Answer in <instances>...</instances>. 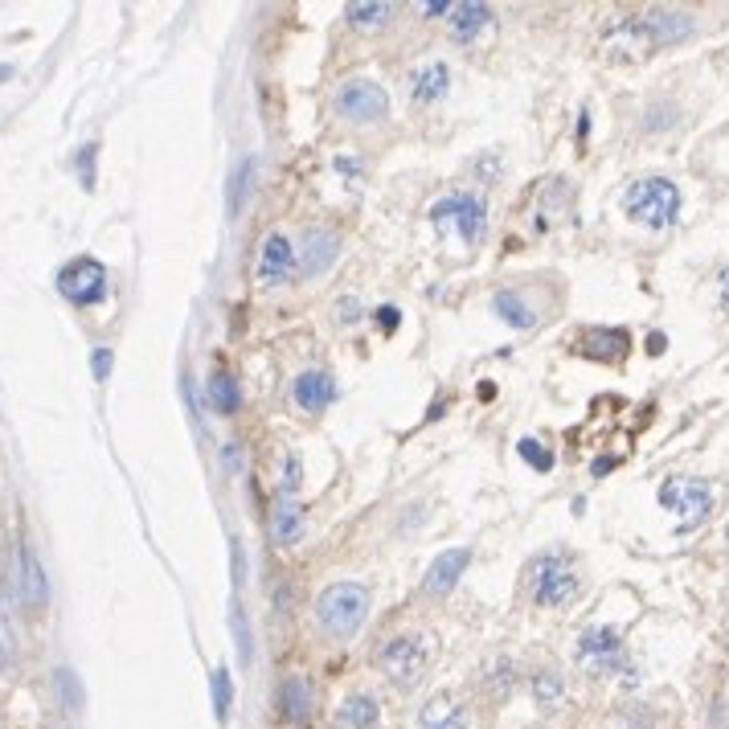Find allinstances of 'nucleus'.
I'll return each mask as SVG.
<instances>
[{
	"label": "nucleus",
	"mask_w": 729,
	"mask_h": 729,
	"mask_svg": "<svg viewBox=\"0 0 729 729\" xmlns=\"http://www.w3.org/2000/svg\"><path fill=\"white\" fill-rule=\"evenodd\" d=\"M521 459L533 463L537 471H549V467H553V455H549V447H545L541 439H525V443H521Z\"/></svg>",
	"instance_id": "obj_29"
},
{
	"label": "nucleus",
	"mask_w": 729,
	"mask_h": 729,
	"mask_svg": "<svg viewBox=\"0 0 729 729\" xmlns=\"http://www.w3.org/2000/svg\"><path fill=\"white\" fill-rule=\"evenodd\" d=\"M529 594L537 607H562L578 594V570L570 553H537L529 562Z\"/></svg>",
	"instance_id": "obj_3"
},
{
	"label": "nucleus",
	"mask_w": 729,
	"mask_h": 729,
	"mask_svg": "<svg viewBox=\"0 0 729 729\" xmlns=\"http://www.w3.org/2000/svg\"><path fill=\"white\" fill-rule=\"evenodd\" d=\"M533 697H537V705L553 709L557 701H562V697H566V684H562V672H553V668L537 672V676H533Z\"/></svg>",
	"instance_id": "obj_27"
},
{
	"label": "nucleus",
	"mask_w": 729,
	"mask_h": 729,
	"mask_svg": "<svg viewBox=\"0 0 729 729\" xmlns=\"http://www.w3.org/2000/svg\"><path fill=\"white\" fill-rule=\"evenodd\" d=\"M17 562H21V603H25V607H33V611H41V607H46V598H50V590H46V574H41V562L33 557V549H29V545H21V549H17Z\"/></svg>",
	"instance_id": "obj_19"
},
{
	"label": "nucleus",
	"mask_w": 729,
	"mask_h": 729,
	"mask_svg": "<svg viewBox=\"0 0 729 729\" xmlns=\"http://www.w3.org/2000/svg\"><path fill=\"white\" fill-rule=\"evenodd\" d=\"M107 369H111V353H107V349H99V353H95V377L103 381V377H107Z\"/></svg>",
	"instance_id": "obj_33"
},
{
	"label": "nucleus",
	"mask_w": 729,
	"mask_h": 729,
	"mask_svg": "<svg viewBox=\"0 0 729 729\" xmlns=\"http://www.w3.org/2000/svg\"><path fill=\"white\" fill-rule=\"evenodd\" d=\"M291 271H295V246L283 234H267L259 246V283L279 287L291 279Z\"/></svg>",
	"instance_id": "obj_11"
},
{
	"label": "nucleus",
	"mask_w": 729,
	"mask_h": 729,
	"mask_svg": "<svg viewBox=\"0 0 729 729\" xmlns=\"http://www.w3.org/2000/svg\"><path fill=\"white\" fill-rule=\"evenodd\" d=\"M332 107L349 123H381L390 115V95H385L381 82H373V78H349V82H340V91L332 95Z\"/></svg>",
	"instance_id": "obj_6"
},
{
	"label": "nucleus",
	"mask_w": 729,
	"mask_h": 729,
	"mask_svg": "<svg viewBox=\"0 0 729 729\" xmlns=\"http://www.w3.org/2000/svg\"><path fill=\"white\" fill-rule=\"evenodd\" d=\"M332 398H336V381H332V373H324V369H308V373H299V377H295V402H299V410L320 414Z\"/></svg>",
	"instance_id": "obj_15"
},
{
	"label": "nucleus",
	"mask_w": 729,
	"mask_h": 729,
	"mask_svg": "<svg viewBox=\"0 0 729 729\" xmlns=\"http://www.w3.org/2000/svg\"><path fill=\"white\" fill-rule=\"evenodd\" d=\"M652 50H656V41H652L648 25H643V17H623L607 33V54L611 58H648Z\"/></svg>",
	"instance_id": "obj_9"
},
{
	"label": "nucleus",
	"mask_w": 729,
	"mask_h": 729,
	"mask_svg": "<svg viewBox=\"0 0 729 729\" xmlns=\"http://www.w3.org/2000/svg\"><path fill=\"white\" fill-rule=\"evenodd\" d=\"M639 17H643V25H648V33H652L656 46H672V41H680V37L693 33V17L680 13V9H648V13H639Z\"/></svg>",
	"instance_id": "obj_16"
},
{
	"label": "nucleus",
	"mask_w": 729,
	"mask_h": 729,
	"mask_svg": "<svg viewBox=\"0 0 729 729\" xmlns=\"http://www.w3.org/2000/svg\"><path fill=\"white\" fill-rule=\"evenodd\" d=\"M377 312H381V316H377V320H381V328H385V332H394V324H398V308H377Z\"/></svg>",
	"instance_id": "obj_34"
},
{
	"label": "nucleus",
	"mask_w": 729,
	"mask_h": 729,
	"mask_svg": "<svg viewBox=\"0 0 729 729\" xmlns=\"http://www.w3.org/2000/svg\"><path fill=\"white\" fill-rule=\"evenodd\" d=\"M431 222L443 234L459 238L463 246H476L484 238V230H488V209H484V201L476 193H447V197H439L431 205Z\"/></svg>",
	"instance_id": "obj_5"
},
{
	"label": "nucleus",
	"mask_w": 729,
	"mask_h": 729,
	"mask_svg": "<svg viewBox=\"0 0 729 729\" xmlns=\"http://www.w3.org/2000/svg\"><path fill=\"white\" fill-rule=\"evenodd\" d=\"M279 713L287 721H308V713H312V680L308 676H287L279 684Z\"/></svg>",
	"instance_id": "obj_20"
},
{
	"label": "nucleus",
	"mask_w": 729,
	"mask_h": 729,
	"mask_svg": "<svg viewBox=\"0 0 729 729\" xmlns=\"http://www.w3.org/2000/svg\"><path fill=\"white\" fill-rule=\"evenodd\" d=\"M717 287H721V308L729 312V267L721 271V283H717Z\"/></svg>",
	"instance_id": "obj_35"
},
{
	"label": "nucleus",
	"mask_w": 729,
	"mask_h": 729,
	"mask_svg": "<svg viewBox=\"0 0 729 729\" xmlns=\"http://www.w3.org/2000/svg\"><path fill=\"white\" fill-rule=\"evenodd\" d=\"M660 504L680 525H697V521L709 517V508H713V488L705 480H693V476H668L660 484Z\"/></svg>",
	"instance_id": "obj_7"
},
{
	"label": "nucleus",
	"mask_w": 729,
	"mask_h": 729,
	"mask_svg": "<svg viewBox=\"0 0 729 729\" xmlns=\"http://www.w3.org/2000/svg\"><path fill=\"white\" fill-rule=\"evenodd\" d=\"M58 291L70 299V304H78V308L99 304L103 291H107V271H103V263H95V259H74L70 267H62Z\"/></svg>",
	"instance_id": "obj_8"
},
{
	"label": "nucleus",
	"mask_w": 729,
	"mask_h": 729,
	"mask_svg": "<svg viewBox=\"0 0 729 729\" xmlns=\"http://www.w3.org/2000/svg\"><path fill=\"white\" fill-rule=\"evenodd\" d=\"M213 705H218V717H230L234 705V689H230V668H213Z\"/></svg>",
	"instance_id": "obj_28"
},
{
	"label": "nucleus",
	"mask_w": 729,
	"mask_h": 729,
	"mask_svg": "<svg viewBox=\"0 0 729 729\" xmlns=\"http://www.w3.org/2000/svg\"><path fill=\"white\" fill-rule=\"evenodd\" d=\"M340 320H357V304H353V299H345V304H340Z\"/></svg>",
	"instance_id": "obj_37"
},
{
	"label": "nucleus",
	"mask_w": 729,
	"mask_h": 729,
	"mask_svg": "<svg viewBox=\"0 0 729 729\" xmlns=\"http://www.w3.org/2000/svg\"><path fill=\"white\" fill-rule=\"evenodd\" d=\"M467 562H471V549H447V553H439L435 562H431V570H426V594H447L455 582H459V574L467 570Z\"/></svg>",
	"instance_id": "obj_17"
},
{
	"label": "nucleus",
	"mask_w": 729,
	"mask_h": 729,
	"mask_svg": "<svg viewBox=\"0 0 729 729\" xmlns=\"http://www.w3.org/2000/svg\"><path fill=\"white\" fill-rule=\"evenodd\" d=\"M664 345H668V340H664L660 332H652V336H648V353H656V357H660V353H664Z\"/></svg>",
	"instance_id": "obj_36"
},
{
	"label": "nucleus",
	"mask_w": 729,
	"mask_h": 729,
	"mask_svg": "<svg viewBox=\"0 0 729 729\" xmlns=\"http://www.w3.org/2000/svg\"><path fill=\"white\" fill-rule=\"evenodd\" d=\"M451 37L455 41H476L488 25H492V9L480 5V0H463V5H451Z\"/></svg>",
	"instance_id": "obj_18"
},
{
	"label": "nucleus",
	"mask_w": 729,
	"mask_h": 729,
	"mask_svg": "<svg viewBox=\"0 0 729 729\" xmlns=\"http://www.w3.org/2000/svg\"><path fill=\"white\" fill-rule=\"evenodd\" d=\"M365 615H369V590L357 586V582H332L316 598V623H320L324 635L349 639V635L361 631Z\"/></svg>",
	"instance_id": "obj_1"
},
{
	"label": "nucleus",
	"mask_w": 729,
	"mask_h": 729,
	"mask_svg": "<svg viewBox=\"0 0 729 729\" xmlns=\"http://www.w3.org/2000/svg\"><path fill=\"white\" fill-rule=\"evenodd\" d=\"M623 209H627V218L639 222V226L668 230L676 222V213H680V189L672 181H664V177H643V181H635L627 189Z\"/></svg>",
	"instance_id": "obj_2"
},
{
	"label": "nucleus",
	"mask_w": 729,
	"mask_h": 729,
	"mask_svg": "<svg viewBox=\"0 0 729 729\" xmlns=\"http://www.w3.org/2000/svg\"><path fill=\"white\" fill-rule=\"evenodd\" d=\"M295 484H299V459H295V455H287V463H283V492L291 496V492H295Z\"/></svg>",
	"instance_id": "obj_31"
},
{
	"label": "nucleus",
	"mask_w": 729,
	"mask_h": 729,
	"mask_svg": "<svg viewBox=\"0 0 729 729\" xmlns=\"http://www.w3.org/2000/svg\"><path fill=\"white\" fill-rule=\"evenodd\" d=\"M467 705L443 689V693H431L422 705H418V729H467Z\"/></svg>",
	"instance_id": "obj_10"
},
{
	"label": "nucleus",
	"mask_w": 729,
	"mask_h": 729,
	"mask_svg": "<svg viewBox=\"0 0 729 729\" xmlns=\"http://www.w3.org/2000/svg\"><path fill=\"white\" fill-rule=\"evenodd\" d=\"M209 402H213V410H218V414H234L242 406V390H238L234 373L218 369V373L209 377Z\"/></svg>",
	"instance_id": "obj_25"
},
{
	"label": "nucleus",
	"mask_w": 729,
	"mask_h": 729,
	"mask_svg": "<svg viewBox=\"0 0 729 729\" xmlns=\"http://www.w3.org/2000/svg\"><path fill=\"white\" fill-rule=\"evenodd\" d=\"M246 177H250V160H242V164H238V177H234V189H230V209H238V205H242Z\"/></svg>",
	"instance_id": "obj_30"
},
{
	"label": "nucleus",
	"mask_w": 729,
	"mask_h": 729,
	"mask_svg": "<svg viewBox=\"0 0 729 729\" xmlns=\"http://www.w3.org/2000/svg\"><path fill=\"white\" fill-rule=\"evenodd\" d=\"M447 82H451V70L443 66V62H426L418 74H414V82H410V91H414V103H439L443 95H447Z\"/></svg>",
	"instance_id": "obj_21"
},
{
	"label": "nucleus",
	"mask_w": 729,
	"mask_h": 729,
	"mask_svg": "<svg viewBox=\"0 0 729 729\" xmlns=\"http://www.w3.org/2000/svg\"><path fill=\"white\" fill-rule=\"evenodd\" d=\"M492 312H496L504 324H512V328H533V324H537V312L525 304L521 291H496V295H492Z\"/></svg>",
	"instance_id": "obj_22"
},
{
	"label": "nucleus",
	"mask_w": 729,
	"mask_h": 729,
	"mask_svg": "<svg viewBox=\"0 0 729 729\" xmlns=\"http://www.w3.org/2000/svg\"><path fill=\"white\" fill-rule=\"evenodd\" d=\"M578 349H582V357H590V361H623L627 357V349H631V336L623 332V328H590V332H582V340H578Z\"/></svg>",
	"instance_id": "obj_13"
},
{
	"label": "nucleus",
	"mask_w": 729,
	"mask_h": 729,
	"mask_svg": "<svg viewBox=\"0 0 729 729\" xmlns=\"http://www.w3.org/2000/svg\"><path fill=\"white\" fill-rule=\"evenodd\" d=\"M332 259H336V234L332 230H304V238H299V254H295V267L304 275H320Z\"/></svg>",
	"instance_id": "obj_14"
},
{
	"label": "nucleus",
	"mask_w": 729,
	"mask_h": 729,
	"mask_svg": "<svg viewBox=\"0 0 729 729\" xmlns=\"http://www.w3.org/2000/svg\"><path fill=\"white\" fill-rule=\"evenodd\" d=\"M345 13H349V21H353L357 29H381V25H390V21L398 17L394 5H349Z\"/></svg>",
	"instance_id": "obj_26"
},
{
	"label": "nucleus",
	"mask_w": 729,
	"mask_h": 729,
	"mask_svg": "<svg viewBox=\"0 0 729 729\" xmlns=\"http://www.w3.org/2000/svg\"><path fill=\"white\" fill-rule=\"evenodd\" d=\"M234 623H238V643H242V660H250V631H246V615H242V607H234Z\"/></svg>",
	"instance_id": "obj_32"
},
{
	"label": "nucleus",
	"mask_w": 729,
	"mask_h": 729,
	"mask_svg": "<svg viewBox=\"0 0 729 729\" xmlns=\"http://www.w3.org/2000/svg\"><path fill=\"white\" fill-rule=\"evenodd\" d=\"M340 721L349 729H377L381 725V705L373 693H353L345 705H340Z\"/></svg>",
	"instance_id": "obj_23"
},
{
	"label": "nucleus",
	"mask_w": 729,
	"mask_h": 729,
	"mask_svg": "<svg viewBox=\"0 0 729 729\" xmlns=\"http://www.w3.org/2000/svg\"><path fill=\"white\" fill-rule=\"evenodd\" d=\"M377 668L385 672V680L398 684V689H418L426 668H431V648H426L422 635H394L385 639V648L377 652Z\"/></svg>",
	"instance_id": "obj_4"
},
{
	"label": "nucleus",
	"mask_w": 729,
	"mask_h": 729,
	"mask_svg": "<svg viewBox=\"0 0 729 729\" xmlns=\"http://www.w3.org/2000/svg\"><path fill=\"white\" fill-rule=\"evenodd\" d=\"M271 533H275V541L295 545L299 537H304V508L291 504V500H283V504L271 512Z\"/></svg>",
	"instance_id": "obj_24"
},
{
	"label": "nucleus",
	"mask_w": 729,
	"mask_h": 729,
	"mask_svg": "<svg viewBox=\"0 0 729 729\" xmlns=\"http://www.w3.org/2000/svg\"><path fill=\"white\" fill-rule=\"evenodd\" d=\"M578 660L586 668H615V664H623V643L611 627H590L578 639Z\"/></svg>",
	"instance_id": "obj_12"
}]
</instances>
